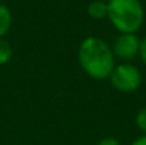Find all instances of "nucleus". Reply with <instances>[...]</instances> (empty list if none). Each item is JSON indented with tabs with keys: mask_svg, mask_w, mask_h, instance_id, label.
<instances>
[{
	"mask_svg": "<svg viewBox=\"0 0 146 145\" xmlns=\"http://www.w3.org/2000/svg\"><path fill=\"white\" fill-rule=\"evenodd\" d=\"M78 63L84 73L95 80L109 78L115 67L111 46L99 37H87L78 47Z\"/></svg>",
	"mask_w": 146,
	"mask_h": 145,
	"instance_id": "nucleus-1",
	"label": "nucleus"
},
{
	"mask_svg": "<svg viewBox=\"0 0 146 145\" xmlns=\"http://www.w3.org/2000/svg\"><path fill=\"white\" fill-rule=\"evenodd\" d=\"M131 145H146V135L143 134L142 137H139V138H136L133 142Z\"/></svg>",
	"mask_w": 146,
	"mask_h": 145,
	"instance_id": "nucleus-11",
	"label": "nucleus"
},
{
	"mask_svg": "<svg viewBox=\"0 0 146 145\" xmlns=\"http://www.w3.org/2000/svg\"><path fill=\"white\" fill-rule=\"evenodd\" d=\"M87 13L94 20H102L108 17V1L105 0H92L87 7Z\"/></svg>",
	"mask_w": 146,
	"mask_h": 145,
	"instance_id": "nucleus-5",
	"label": "nucleus"
},
{
	"mask_svg": "<svg viewBox=\"0 0 146 145\" xmlns=\"http://www.w3.org/2000/svg\"><path fill=\"white\" fill-rule=\"evenodd\" d=\"M97 145H119V141L115 137H105L99 142H97Z\"/></svg>",
	"mask_w": 146,
	"mask_h": 145,
	"instance_id": "nucleus-9",
	"label": "nucleus"
},
{
	"mask_svg": "<svg viewBox=\"0 0 146 145\" xmlns=\"http://www.w3.org/2000/svg\"><path fill=\"white\" fill-rule=\"evenodd\" d=\"M111 48L116 58L131 61L139 55L141 39L135 33H119V36L113 40Z\"/></svg>",
	"mask_w": 146,
	"mask_h": 145,
	"instance_id": "nucleus-4",
	"label": "nucleus"
},
{
	"mask_svg": "<svg viewBox=\"0 0 146 145\" xmlns=\"http://www.w3.org/2000/svg\"><path fill=\"white\" fill-rule=\"evenodd\" d=\"M0 3H1V0H0Z\"/></svg>",
	"mask_w": 146,
	"mask_h": 145,
	"instance_id": "nucleus-12",
	"label": "nucleus"
},
{
	"mask_svg": "<svg viewBox=\"0 0 146 145\" xmlns=\"http://www.w3.org/2000/svg\"><path fill=\"white\" fill-rule=\"evenodd\" d=\"M11 24H13V14L10 9L6 4L0 3V39H3L9 33Z\"/></svg>",
	"mask_w": 146,
	"mask_h": 145,
	"instance_id": "nucleus-6",
	"label": "nucleus"
},
{
	"mask_svg": "<svg viewBox=\"0 0 146 145\" xmlns=\"http://www.w3.org/2000/svg\"><path fill=\"white\" fill-rule=\"evenodd\" d=\"M109 81L116 91L122 94H131L141 87L142 73L136 65L129 63H122L113 67L109 76Z\"/></svg>",
	"mask_w": 146,
	"mask_h": 145,
	"instance_id": "nucleus-3",
	"label": "nucleus"
},
{
	"mask_svg": "<svg viewBox=\"0 0 146 145\" xmlns=\"http://www.w3.org/2000/svg\"><path fill=\"white\" fill-rule=\"evenodd\" d=\"M119 33H135L145 21V9L141 0H109L108 17Z\"/></svg>",
	"mask_w": 146,
	"mask_h": 145,
	"instance_id": "nucleus-2",
	"label": "nucleus"
},
{
	"mask_svg": "<svg viewBox=\"0 0 146 145\" xmlns=\"http://www.w3.org/2000/svg\"><path fill=\"white\" fill-rule=\"evenodd\" d=\"M13 57V48L10 46V43L3 37L0 39V65L7 64Z\"/></svg>",
	"mask_w": 146,
	"mask_h": 145,
	"instance_id": "nucleus-7",
	"label": "nucleus"
},
{
	"mask_svg": "<svg viewBox=\"0 0 146 145\" xmlns=\"http://www.w3.org/2000/svg\"><path fill=\"white\" fill-rule=\"evenodd\" d=\"M139 57L143 61V64L146 65V37L141 39V50H139Z\"/></svg>",
	"mask_w": 146,
	"mask_h": 145,
	"instance_id": "nucleus-10",
	"label": "nucleus"
},
{
	"mask_svg": "<svg viewBox=\"0 0 146 145\" xmlns=\"http://www.w3.org/2000/svg\"><path fill=\"white\" fill-rule=\"evenodd\" d=\"M135 122L138 125V128L146 135V107L142 108L138 114H136V118H135Z\"/></svg>",
	"mask_w": 146,
	"mask_h": 145,
	"instance_id": "nucleus-8",
	"label": "nucleus"
}]
</instances>
